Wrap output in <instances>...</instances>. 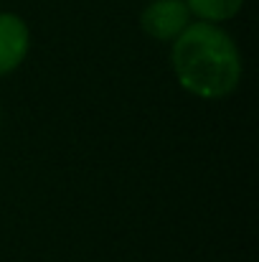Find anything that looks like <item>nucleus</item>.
<instances>
[{
    "label": "nucleus",
    "mask_w": 259,
    "mask_h": 262,
    "mask_svg": "<svg viewBox=\"0 0 259 262\" xmlns=\"http://www.w3.org/2000/svg\"><path fill=\"white\" fill-rule=\"evenodd\" d=\"M171 67L178 84L201 99H224L242 82V54L219 26L196 20L171 41Z\"/></svg>",
    "instance_id": "1"
},
{
    "label": "nucleus",
    "mask_w": 259,
    "mask_h": 262,
    "mask_svg": "<svg viewBox=\"0 0 259 262\" xmlns=\"http://www.w3.org/2000/svg\"><path fill=\"white\" fill-rule=\"evenodd\" d=\"M188 23L191 10L185 0H153L140 15L143 31L155 41H173Z\"/></svg>",
    "instance_id": "2"
},
{
    "label": "nucleus",
    "mask_w": 259,
    "mask_h": 262,
    "mask_svg": "<svg viewBox=\"0 0 259 262\" xmlns=\"http://www.w3.org/2000/svg\"><path fill=\"white\" fill-rule=\"evenodd\" d=\"M31 49V31L15 13H0V77L15 72Z\"/></svg>",
    "instance_id": "3"
},
{
    "label": "nucleus",
    "mask_w": 259,
    "mask_h": 262,
    "mask_svg": "<svg viewBox=\"0 0 259 262\" xmlns=\"http://www.w3.org/2000/svg\"><path fill=\"white\" fill-rule=\"evenodd\" d=\"M191 15L206 23H224L239 15L244 0H185Z\"/></svg>",
    "instance_id": "4"
}]
</instances>
